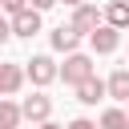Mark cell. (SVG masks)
<instances>
[{
    "instance_id": "cell-8",
    "label": "cell",
    "mask_w": 129,
    "mask_h": 129,
    "mask_svg": "<svg viewBox=\"0 0 129 129\" xmlns=\"http://www.w3.org/2000/svg\"><path fill=\"white\" fill-rule=\"evenodd\" d=\"M77 40H81V32H77L73 24H60V28L52 32V48H56V52H77Z\"/></svg>"
},
{
    "instance_id": "cell-15",
    "label": "cell",
    "mask_w": 129,
    "mask_h": 129,
    "mask_svg": "<svg viewBox=\"0 0 129 129\" xmlns=\"http://www.w3.org/2000/svg\"><path fill=\"white\" fill-rule=\"evenodd\" d=\"M8 36H12V24H8V20H4V16H0V44H4V40H8Z\"/></svg>"
},
{
    "instance_id": "cell-4",
    "label": "cell",
    "mask_w": 129,
    "mask_h": 129,
    "mask_svg": "<svg viewBox=\"0 0 129 129\" xmlns=\"http://www.w3.org/2000/svg\"><path fill=\"white\" fill-rule=\"evenodd\" d=\"M89 40H93L97 52H113V48L121 44V28H113V24H97V28L89 32Z\"/></svg>"
},
{
    "instance_id": "cell-7",
    "label": "cell",
    "mask_w": 129,
    "mask_h": 129,
    "mask_svg": "<svg viewBox=\"0 0 129 129\" xmlns=\"http://www.w3.org/2000/svg\"><path fill=\"white\" fill-rule=\"evenodd\" d=\"M97 24H101V12H97L93 4H81V8L73 12V28H77V32H93Z\"/></svg>"
},
{
    "instance_id": "cell-3",
    "label": "cell",
    "mask_w": 129,
    "mask_h": 129,
    "mask_svg": "<svg viewBox=\"0 0 129 129\" xmlns=\"http://www.w3.org/2000/svg\"><path fill=\"white\" fill-rule=\"evenodd\" d=\"M48 113H52V101H48L44 93L24 97V105H20V117H24V121H48Z\"/></svg>"
},
{
    "instance_id": "cell-16",
    "label": "cell",
    "mask_w": 129,
    "mask_h": 129,
    "mask_svg": "<svg viewBox=\"0 0 129 129\" xmlns=\"http://www.w3.org/2000/svg\"><path fill=\"white\" fill-rule=\"evenodd\" d=\"M56 0H28V8H36V12H44V8H52Z\"/></svg>"
},
{
    "instance_id": "cell-17",
    "label": "cell",
    "mask_w": 129,
    "mask_h": 129,
    "mask_svg": "<svg viewBox=\"0 0 129 129\" xmlns=\"http://www.w3.org/2000/svg\"><path fill=\"white\" fill-rule=\"evenodd\" d=\"M69 129H97L93 121H85V117H77V121H69Z\"/></svg>"
},
{
    "instance_id": "cell-6",
    "label": "cell",
    "mask_w": 129,
    "mask_h": 129,
    "mask_svg": "<svg viewBox=\"0 0 129 129\" xmlns=\"http://www.w3.org/2000/svg\"><path fill=\"white\" fill-rule=\"evenodd\" d=\"M105 93H109L113 101H125V105H129V69H117V73L105 81Z\"/></svg>"
},
{
    "instance_id": "cell-20",
    "label": "cell",
    "mask_w": 129,
    "mask_h": 129,
    "mask_svg": "<svg viewBox=\"0 0 129 129\" xmlns=\"http://www.w3.org/2000/svg\"><path fill=\"white\" fill-rule=\"evenodd\" d=\"M0 129H16V125H0Z\"/></svg>"
},
{
    "instance_id": "cell-1",
    "label": "cell",
    "mask_w": 129,
    "mask_h": 129,
    "mask_svg": "<svg viewBox=\"0 0 129 129\" xmlns=\"http://www.w3.org/2000/svg\"><path fill=\"white\" fill-rule=\"evenodd\" d=\"M60 77H64L69 85H81V81L93 77V60H89L85 52H69V60L60 64Z\"/></svg>"
},
{
    "instance_id": "cell-9",
    "label": "cell",
    "mask_w": 129,
    "mask_h": 129,
    "mask_svg": "<svg viewBox=\"0 0 129 129\" xmlns=\"http://www.w3.org/2000/svg\"><path fill=\"white\" fill-rule=\"evenodd\" d=\"M101 97H105V81L89 77V81H81V85H77V101H81V105H97Z\"/></svg>"
},
{
    "instance_id": "cell-21",
    "label": "cell",
    "mask_w": 129,
    "mask_h": 129,
    "mask_svg": "<svg viewBox=\"0 0 129 129\" xmlns=\"http://www.w3.org/2000/svg\"><path fill=\"white\" fill-rule=\"evenodd\" d=\"M125 129H129V125H125Z\"/></svg>"
},
{
    "instance_id": "cell-11",
    "label": "cell",
    "mask_w": 129,
    "mask_h": 129,
    "mask_svg": "<svg viewBox=\"0 0 129 129\" xmlns=\"http://www.w3.org/2000/svg\"><path fill=\"white\" fill-rule=\"evenodd\" d=\"M105 20H109L113 28H129V4H125V0H113V4L105 8Z\"/></svg>"
},
{
    "instance_id": "cell-2",
    "label": "cell",
    "mask_w": 129,
    "mask_h": 129,
    "mask_svg": "<svg viewBox=\"0 0 129 129\" xmlns=\"http://www.w3.org/2000/svg\"><path fill=\"white\" fill-rule=\"evenodd\" d=\"M28 77H32V85H52L60 77V69L52 64V56H32L28 60Z\"/></svg>"
},
{
    "instance_id": "cell-19",
    "label": "cell",
    "mask_w": 129,
    "mask_h": 129,
    "mask_svg": "<svg viewBox=\"0 0 129 129\" xmlns=\"http://www.w3.org/2000/svg\"><path fill=\"white\" fill-rule=\"evenodd\" d=\"M64 4H73V8H81V4H85V0H64Z\"/></svg>"
},
{
    "instance_id": "cell-5",
    "label": "cell",
    "mask_w": 129,
    "mask_h": 129,
    "mask_svg": "<svg viewBox=\"0 0 129 129\" xmlns=\"http://www.w3.org/2000/svg\"><path fill=\"white\" fill-rule=\"evenodd\" d=\"M12 32H16V36H36V32H40V12H36V8L16 12V16H12Z\"/></svg>"
},
{
    "instance_id": "cell-18",
    "label": "cell",
    "mask_w": 129,
    "mask_h": 129,
    "mask_svg": "<svg viewBox=\"0 0 129 129\" xmlns=\"http://www.w3.org/2000/svg\"><path fill=\"white\" fill-rule=\"evenodd\" d=\"M40 129H64V125H52V121H40Z\"/></svg>"
},
{
    "instance_id": "cell-10",
    "label": "cell",
    "mask_w": 129,
    "mask_h": 129,
    "mask_svg": "<svg viewBox=\"0 0 129 129\" xmlns=\"http://www.w3.org/2000/svg\"><path fill=\"white\" fill-rule=\"evenodd\" d=\"M24 85V69L20 64H0V93H16Z\"/></svg>"
},
{
    "instance_id": "cell-12",
    "label": "cell",
    "mask_w": 129,
    "mask_h": 129,
    "mask_svg": "<svg viewBox=\"0 0 129 129\" xmlns=\"http://www.w3.org/2000/svg\"><path fill=\"white\" fill-rule=\"evenodd\" d=\"M129 125V113L125 109H105L101 113V129H125Z\"/></svg>"
},
{
    "instance_id": "cell-14",
    "label": "cell",
    "mask_w": 129,
    "mask_h": 129,
    "mask_svg": "<svg viewBox=\"0 0 129 129\" xmlns=\"http://www.w3.org/2000/svg\"><path fill=\"white\" fill-rule=\"evenodd\" d=\"M0 4H4V8H8V12H12V16H16V12H24V8H28V0H0Z\"/></svg>"
},
{
    "instance_id": "cell-13",
    "label": "cell",
    "mask_w": 129,
    "mask_h": 129,
    "mask_svg": "<svg viewBox=\"0 0 129 129\" xmlns=\"http://www.w3.org/2000/svg\"><path fill=\"white\" fill-rule=\"evenodd\" d=\"M0 125H20V105L0 97Z\"/></svg>"
}]
</instances>
